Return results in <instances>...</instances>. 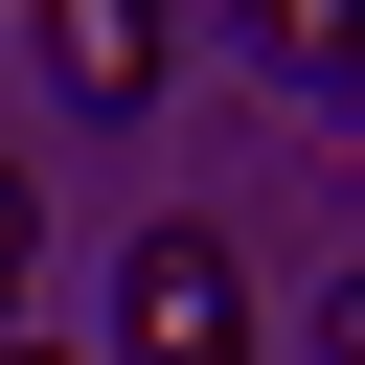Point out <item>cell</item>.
I'll return each instance as SVG.
<instances>
[{
  "mask_svg": "<svg viewBox=\"0 0 365 365\" xmlns=\"http://www.w3.org/2000/svg\"><path fill=\"white\" fill-rule=\"evenodd\" d=\"M319 365H365V274H342V297H319Z\"/></svg>",
  "mask_w": 365,
  "mask_h": 365,
  "instance_id": "cell-5",
  "label": "cell"
},
{
  "mask_svg": "<svg viewBox=\"0 0 365 365\" xmlns=\"http://www.w3.org/2000/svg\"><path fill=\"white\" fill-rule=\"evenodd\" d=\"M0 365H68V342H23V319H0Z\"/></svg>",
  "mask_w": 365,
  "mask_h": 365,
  "instance_id": "cell-6",
  "label": "cell"
},
{
  "mask_svg": "<svg viewBox=\"0 0 365 365\" xmlns=\"http://www.w3.org/2000/svg\"><path fill=\"white\" fill-rule=\"evenodd\" d=\"M160 68H182V0H46V91L68 114H137Z\"/></svg>",
  "mask_w": 365,
  "mask_h": 365,
  "instance_id": "cell-2",
  "label": "cell"
},
{
  "mask_svg": "<svg viewBox=\"0 0 365 365\" xmlns=\"http://www.w3.org/2000/svg\"><path fill=\"white\" fill-rule=\"evenodd\" d=\"M114 365H251L228 228H137V251H114Z\"/></svg>",
  "mask_w": 365,
  "mask_h": 365,
  "instance_id": "cell-1",
  "label": "cell"
},
{
  "mask_svg": "<svg viewBox=\"0 0 365 365\" xmlns=\"http://www.w3.org/2000/svg\"><path fill=\"white\" fill-rule=\"evenodd\" d=\"M23 251H46V182H23V160H0V297H23Z\"/></svg>",
  "mask_w": 365,
  "mask_h": 365,
  "instance_id": "cell-4",
  "label": "cell"
},
{
  "mask_svg": "<svg viewBox=\"0 0 365 365\" xmlns=\"http://www.w3.org/2000/svg\"><path fill=\"white\" fill-rule=\"evenodd\" d=\"M251 46H274V68H342V46H365V0H251Z\"/></svg>",
  "mask_w": 365,
  "mask_h": 365,
  "instance_id": "cell-3",
  "label": "cell"
}]
</instances>
